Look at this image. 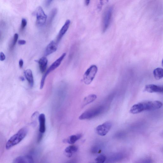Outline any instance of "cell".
<instances>
[{"label":"cell","mask_w":163,"mask_h":163,"mask_svg":"<svg viewBox=\"0 0 163 163\" xmlns=\"http://www.w3.org/2000/svg\"><path fill=\"white\" fill-rule=\"evenodd\" d=\"M162 105V103L160 101H146L134 105L131 108L130 112L135 114L144 111L155 110L159 109Z\"/></svg>","instance_id":"cell-1"},{"label":"cell","mask_w":163,"mask_h":163,"mask_svg":"<svg viewBox=\"0 0 163 163\" xmlns=\"http://www.w3.org/2000/svg\"><path fill=\"white\" fill-rule=\"evenodd\" d=\"M28 133L27 128L23 127L21 129L8 140L6 145V149H9L19 144L25 138Z\"/></svg>","instance_id":"cell-2"},{"label":"cell","mask_w":163,"mask_h":163,"mask_svg":"<svg viewBox=\"0 0 163 163\" xmlns=\"http://www.w3.org/2000/svg\"><path fill=\"white\" fill-rule=\"evenodd\" d=\"M113 7H107L103 14L102 20V31L104 33L109 27L112 18Z\"/></svg>","instance_id":"cell-3"},{"label":"cell","mask_w":163,"mask_h":163,"mask_svg":"<svg viewBox=\"0 0 163 163\" xmlns=\"http://www.w3.org/2000/svg\"><path fill=\"white\" fill-rule=\"evenodd\" d=\"M66 56V53L63 54L62 55L54 62L51 65L49 68L47 70L43 76L40 84V88L42 89L44 87L45 80L48 75L52 71L58 68L61 64L62 61Z\"/></svg>","instance_id":"cell-4"},{"label":"cell","mask_w":163,"mask_h":163,"mask_svg":"<svg viewBox=\"0 0 163 163\" xmlns=\"http://www.w3.org/2000/svg\"><path fill=\"white\" fill-rule=\"evenodd\" d=\"M104 107L99 106L91 109L83 113L79 117L80 120L90 119L101 114L104 110Z\"/></svg>","instance_id":"cell-5"},{"label":"cell","mask_w":163,"mask_h":163,"mask_svg":"<svg viewBox=\"0 0 163 163\" xmlns=\"http://www.w3.org/2000/svg\"><path fill=\"white\" fill-rule=\"evenodd\" d=\"M97 71V67L92 65L85 72L83 77L84 83L86 85L90 84L94 79Z\"/></svg>","instance_id":"cell-6"},{"label":"cell","mask_w":163,"mask_h":163,"mask_svg":"<svg viewBox=\"0 0 163 163\" xmlns=\"http://www.w3.org/2000/svg\"><path fill=\"white\" fill-rule=\"evenodd\" d=\"M36 24L38 27H41L46 23L47 16L41 6H39L36 11Z\"/></svg>","instance_id":"cell-7"},{"label":"cell","mask_w":163,"mask_h":163,"mask_svg":"<svg viewBox=\"0 0 163 163\" xmlns=\"http://www.w3.org/2000/svg\"><path fill=\"white\" fill-rule=\"evenodd\" d=\"M112 127V124L111 122H106L96 127V132L100 136H104L110 131Z\"/></svg>","instance_id":"cell-8"},{"label":"cell","mask_w":163,"mask_h":163,"mask_svg":"<svg viewBox=\"0 0 163 163\" xmlns=\"http://www.w3.org/2000/svg\"><path fill=\"white\" fill-rule=\"evenodd\" d=\"M144 91L151 93H162L163 92V89L162 86L153 84H150L145 86Z\"/></svg>","instance_id":"cell-9"},{"label":"cell","mask_w":163,"mask_h":163,"mask_svg":"<svg viewBox=\"0 0 163 163\" xmlns=\"http://www.w3.org/2000/svg\"><path fill=\"white\" fill-rule=\"evenodd\" d=\"M71 24V21L69 19L67 20L64 25L62 26L57 37V43L59 42L62 39L64 35L66 34L68 31Z\"/></svg>","instance_id":"cell-10"},{"label":"cell","mask_w":163,"mask_h":163,"mask_svg":"<svg viewBox=\"0 0 163 163\" xmlns=\"http://www.w3.org/2000/svg\"><path fill=\"white\" fill-rule=\"evenodd\" d=\"M14 163H32L34 160L32 157L29 156H21L16 158L13 162Z\"/></svg>","instance_id":"cell-11"},{"label":"cell","mask_w":163,"mask_h":163,"mask_svg":"<svg viewBox=\"0 0 163 163\" xmlns=\"http://www.w3.org/2000/svg\"><path fill=\"white\" fill-rule=\"evenodd\" d=\"M57 49V43L54 41H51L46 47L45 53V56H47L51 55V54L56 52Z\"/></svg>","instance_id":"cell-12"},{"label":"cell","mask_w":163,"mask_h":163,"mask_svg":"<svg viewBox=\"0 0 163 163\" xmlns=\"http://www.w3.org/2000/svg\"><path fill=\"white\" fill-rule=\"evenodd\" d=\"M39 122V132L42 133H44L46 131V118L45 114H40L38 117Z\"/></svg>","instance_id":"cell-13"},{"label":"cell","mask_w":163,"mask_h":163,"mask_svg":"<svg viewBox=\"0 0 163 163\" xmlns=\"http://www.w3.org/2000/svg\"><path fill=\"white\" fill-rule=\"evenodd\" d=\"M48 62L47 58L45 57H42L38 61L39 67L41 73H44L47 69Z\"/></svg>","instance_id":"cell-14"},{"label":"cell","mask_w":163,"mask_h":163,"mask_svg":"<svg viewBox=\"0 0 163 163\" xmlns=\"http://www.w3.org/2000/svg\"><path fill=\"white\" fill-rule=\"evenodd\" d=\"M82 137V135L80 134L72 135L64 140L63 142L70 144H73L80 139Z\"/></svg>","instance_id":"cell-15"},{"label":"cell","mask_w":163,"mask_h":163,"mask_svg":"<svg viewBox=\"0 0 163 163\" xmlns=\"http://www.w3.org/2000/svg\"><path fill=\"white\" fill-rule=\"evenodd\" d=\"M24 74L30 86L32 87L34 84V80L32 71L30 69H28L25 71Z\"/></svg>","instance_id":"cell-16"},{"label":"cell","mask_w":163,"mask_h":163,"mask_svg":"<svg viewBox=\"0 0 163 163\" xmlns=\"http://www.w3.org/2000/svg\"><path fill=\"white\" fill-rule=\"evenodd\" d=\"M97 98V96L95 94H91L85 97L82 106L84 107L95 101Z\"/></svg>","instance_id":"cell-17"},{"label":"cell","mask_w":163,"mask_h":163,"mask_svg":"<svg viewBox=\"0 0 163 163\" xmlns=\"http://www.w3.org/2000/svg\"><path fill=\"white\" fill-rule=\"evenodd\" d=\"M153 74L156 79L159 80L161 79L163 77V69L160 68L155 69L153 71Z\"/></svg>","instance_id":"cell-18"},{"label":"cell","mask_w":163,"mask_h":163,"mask_svg":"<svg viewBox=\"0 0 163 163\" xmlns=\"http://www.w3.org/2000/svg\"><path fill=\"white\" fill-rule=\"evenodd\" d=\"M78 147L75 145H71L67 147L65 150V152L68 154L70 157L72 154L77 152L78 150Z\"/></svg>","instance_id":"cell-19"},{"label":"cell","mask_w":163,"mask_h":163,"mask_svg":"<svg viewBox=\"0 0 163 163\" xmlns=\"http://www.w3.org/2000/svg\"><path fill=\"white\" fill-rule=\"evenodd\" d=\"M57 13V10L56 8H54L52 10L50 13L48 21V24H50L52 22L54 17L56 15Z\"/></svg>","instance_id":"cell-20"},{"label":"cell","mask_w":163,"mask_h":163,"mask_svg":"<svg viewBox=\"0 0 163 163\" xmlns=\"http://www.w3.org/2000/svg\"><path fill=\"white\" fill-rule=\"evenodd\" d=\"M106 160V157L103 155H101L97 157L95 160L97 163H104Z\"/></svg>","instance_id":"cell-21"},{"label":"cell","mask_w":163,"mask_h":163,"mask_svg":"<svg viewBox=\"0 0 163 163\" xmlns=\"http://www.w3.org/2000/svg\"><path fill=\"white\" fill-rule=\"evenodd\" d=\"M18 37L19 36L18 34H15V35L13 40L10 46V49L11 50H12L14 48L17 41Z\"/></svg>","instance_id":"cell-22"},{"label":"cell","mask_w":163,"mask_h":163,"mask_svg":"<svg viewBox=\"0 0 163 163\" xmlns=\"http://www.w3.org/2000/svg\"><path fill=\"white\" fill-rule=\"evenodd\" d=\"M108 1L109 0H100V3L98 8L99 10H101L102 6L107 3Z\"/></svg>","instance_id":"cell-23"},{"label":"cell","mask_w":163,"mask_h":163,"mask_svg":"<svg viewBox=\"0 0 163 163\" xmlns=\"http://www.w3.org/2000/svg\"><path fill=\"white\" fill-rule=\"evenodd\" d=\"M27 21L25 19H23L22 20L20 30L21 31L23 30L27 25Z\"/></svg>","instance_id":"cell-24"},{"label":"cell","mask_w":163,"mask_h":163,"mask_svg":"<svg viewBox=\"0 0 163 163\" xmlns=\"http://www.w3.org/2000/svg\"><path fill=\"white\" fill-rule=\"evenodd\" d=\"M101 151L100 148L96 146L93 147L91 149V151L93 153H99Z\"/></svg>","instance_id":"cell-25"},{"label":"cell","mask_w":163,"mask_h":163,"mask_svg":"<svg viewBox=\"0 0 163 163\" xmlns=\"http://www.w3.org/2000/svg\"><path fill=\"white\" fill-rule=\"evenodd\" d=\"M6 59V57L3 53L1 52L0 53V60L4 61Z\"/></svg>","instance_id":"cell-26"},{"label":"cell","mask_w":163,"mask_h":163,"mask_svg":"<svg viewBox=\"0 0 163 163\" xmlns=\"http://www.w3.org/2000/svg\"><path fill=\"white\" fill-rule=\"evenodd\" d=\"M26 43V41L24 40H20L18 41V44L21 45H25Z\"/></svg>","instance_id":"cell-27"},{"label":"cell","mask_w":163,"mask_h":163,"mask_svg":"<svg viewBox=\"0 0 163 163\" xmlns=\"http://www.w3.org/2000/svg\"><path fill=\"white\" fill-rule=\"evenodd\" d=\"M24 64V61L22 59H20L19 62V66L20 68H22Z\"/></svg>","instance_id":"cell-28"},{"label":"cell","mask_w":163,"mask_h":163,"mask_svg":"<svg viewBox=\"0 0 163 163\" xmlns=\"http://www.w3.org/2000/svg\"><path fill=\"white\" fill-rule=\"evenodd\" d=\"M53 0H47L46 5L47 6H49Z\"/></svg>","instance_id":"cell-29"},{"label":"cell","mask_w":163,"mask_h":163,"mask_svg":"<svg viewBox=\"0 0 163 163\" xmlns=\"http://www.w3.org/2000/svg\"><path fill=\"white\" fill-rule=\"evenodd\" d=\"M91 0H85V4L86 6H88L89 5Z\"/></svg>","instance_id":"cell-30"},{"label":"cell","mask_w":163,"mask_h":163,"mask_svg":"<svg viewBox=\"0 0 163 163\" xmlns=\"http://www.w3.org/2000/svg\"><path fill=\"white\" fill-rule=\"evenodd\" d=\"M2 38V34L1 32H0V41Z\"/></svg>","instance_id":"cell-31"},{"label":"cell","mask_w":163,"mask_h":163,"mask_svg":"<svg viewBox=\"0 0 163 163\" xmlns=\"http://www.w3.org/2000/svg\"><path fill=\"white\" fill-rule=\"evenodd\" d=\"M20 79H21L22 80V81H24V78H23V77H21V78H20Z\"/></svg>","instance_id":"cell-32"}]
</instances>
